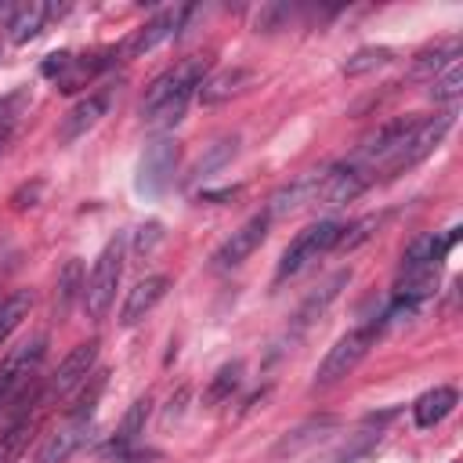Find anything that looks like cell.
Segmentation results:
<instances>
[{
    "mask_svg": "<svg viewBox=\"0 0 463 463\" xmlns=\"http://www.w3.org/2000/svg\"><path fill=\"white\" fill-rule=\"evenodd\" d=\"M69 65H72V54H69V51H58V54H47V61H43L40 69H43V76H51V80H61Z\"/></svg>",
    "mask_w": 463,
    "mask_h": 463,
    "instance_id": "29",
    "label": "cell"
},
{
    "mask_svg": "<svg viewBox=\"0 0 463 463\" xmlns=\"http://www.w3.org/2000/svg\"><path fill=\"white\" fill-rule=\"evenodd\" d=\"M394 61V51L391 47H362L354 51L347 61H344V72L347 76H362V72H373V69H383Z\"/></svg>",
    "mask_w": 463,
    "mask_h": 463,
    "instance_id": "25",
    "label": "cell"
},
{
    "mask_svg": "<svg viewBox=\"0 0 463 463\" xmlns=\"http://www.w3.org/2000/svg\"><path fill=\"white\" fill-rule=\"evenodd\" d=\"M239 376H242V362H228V365H221V369L213 373L210 387H206V402L217 405V402L232 398V391L239 387Z\"/></svg>",
    "mask_w": 463,
    "mask_h": 463,
    "instance_id": "26",
    "label": "cell"
},
{
    "mask_svg": "<svg viewBox=\"0 0 463 463\" xmlns=\"http://www.w3.org/2000/svg\"><path fill=\"white\" fill-rule=\"evenodd\" d=\"M29 307H33V297L25 289H18V293H11V297L0 300V344L22 326V318L29 315Z\"/></svg>",
    "mask_w": 463,
    "mask_h": 463,
    "instance_id": "24",
    "label": "cell"
},
{
    "mask_svg": "<svg viewBox=\"0 0 463 463\" xmlns=\"http://www.w3.org/2000/svg\"><path fill=\"white\" fill-rule=\"evenodd\" d=\"M119 279H123V235L105 242V250L98 253V260L83 282V307L90 318H105V311L116 300Z\"/></svg>",
    "mask_w": 463,
    "mask_h": 463,
    "instance_id": "2",
    "label": "cell"
},
{
    "mask_svg": "<svg viewBox=\"0 0 463 463\" xmlns=\"http://www.w3.org/2000/svg\"><path fill=\"white\" fill-rule=\"evenodd\" d=\"M452 409H456V391H452V387H434V391H427V394L416 398L412 420H416V427L430 430V427H438Z\"/></svg>",
    "mask_w": 463,
    "mask_h": 463,
    "instance_id": "19",
    "label": "cell"
},
{
    "mask_svg": "<svg viewBox=\"0 0 463 463\" xmlns=\"http://www.w3.org/2000/svg\"><path fill=\"white\" fill-rule=\"evenodd\" d=\"M250 80H253V72L250 69H224V72H213V76H206L203 83H199V101L203 105H221V101H228V98H235V94H242L246 87H250Z\"/></svg>",
    "mask_w": 463,
    "mask_h": 463,
    "instance_id": "16",
    "label": "cell"
},
{
    "mask_svg": "<svg viewBox=\"0 0 463 463\" xmlns=\"http://www.w3.org/2000/svg\"><path fill=\"white\" fill-rule=\"evenodd\" d=\"M235 145H239L235 137H224V141H217V145H213V148H210V152H206V156H203V159L192 166V174H199V177L213 174L217 166H224V163L235 156Z\"/></svg>",
    "mask_w": 463,
    "mask_h": 463,
    "instance_id": "28",
    "label": "cell"
},
{
    "mask_svg": "<svg viewBox=\"0 0 463 463\" xmlns=\"http://www.w3.org/2000/svg\"><path fill=\"white\" fill-rule=\"evenodd\" d=\"M463 94V65L459 61H452L441 76H434V87H430V98L434 101H449V105H456V98Z\"/></svg>",
    "mask_w": 463,
    "mask_h": 463,
    "instance_id": "27",
    "label": "cell"
},
{
    "mask_svg": "<svg viewBox=\"0 0 463 463\" xmlns=\"http://www.w3.org/2000/svg\"><path fill=\"white\" fill-rule=\"evenodd\" d=\"M105 109H109V98H105V94H87V98H80V101L61 116L58 141H61V145H72L76 137H83V134L105 116Z\"/></svg>",
    "mask_w": 463,
    "mask_h": 463,
    "instance_id": "14",
    "label": "cell"
},
{
    "mask_svg": "<svg viewBox=\"0 0 463 463\" xmlns=\"http://www.w3.org/2000/svg\"><path fill=\"white\" fill-rule=\"evenodd\" d=\"M145 416H148V398H137V402L127 409V416H123L119 430H116V434H112V441L105 445V452L123 456V452L137 441V434H141V427H145Z\"/></svg>",
    "mask_w": 463,
    "mask_h": 463,
    "instance_id": "22",
    "label": "cell"
},
{
    "mask_svg": "<svg viewBox=\"0 0 463 463\" xmlns=\"http://www.w3.org/2000/svg\"><path fill=\"white\" fill-rule=\"evenodd\" d=\"M340 228H344L340 221H318V224H307L304 232H297V239L286 246V253H282V260H279L275 279L282 282V279L304 271V268H307L311 260H318L326 250H333L336 239H340Z\"/></svg>",
    "mask_w": 463,
    "mask_h": 463,
    "instance_id": "4",
    "label": "cell"
},
{
    "mask_svg": "<svg viewBox=\"0 0 463 463\" xmlns=\"http://www.w3.org/2000/svg\"><path fill=\"white\" fill-rule=\"evenodd\" d=\"M184 14H188V7H166V11H159L156 18H148L145 25H137V29L119 43V58H141V54L156 51L159 43H166L170 36H177Z\"/></svg>",
    "mask_w": 463,
    "mask_h": 463,
    "instance_id": "9",
    "label": "cell"
},
{
    "mask_svg": "<svg viewBox=\"0 0 463 463\" xmlns=\"http://www.w3.org/2000/svg\"><path fill=\"white\" fill-rule=\"evenodd\" d=\"M4 141H7V127H0V148H4Z\"/></svg>",
    "mask_w": 463,
    "mask_h": 463,
    "instance_id": "30",
    "label": "cell"
},
{
    "mask_svg": "<svg viewBox=\"0 0 463 463\" xmlns=\"http://www.w3.org/2000/svg\"><path fill=\"white\" fill-rule=\"evenodd\" d=\"M459 51H463L459 36L438 40L434 47H427V51L416 54V61H412V76H416V80H434V76H441L452 61H459Z\"/></svg>",
    "mask_w": 463,
    "mask_h": 463,
    "instance_id": "17",
    "label": "cell"
},
{
    "mask_svg": "<svg viewBox=\"0 0 463 463\" xmlns=\"http://www.w3.org/2000/svg\"><path fill=\"white\" fill-rule=\"evenodd\" d=\"M43 351H47V336H33L18 347H11L0 362V405H7L36 373V365L43 362Z\"/></svg>",
    "mask_w": 463,
    "mask_h": 463,
    "instance_id": "7",
    "label": "cell"
},
{
    "mask_svg": "<svg viewBox=\"0 0 463 463\" xmlns=\"http://www.w3.org/2000/svg\"><path fill=\"white\" fill-rule=\"evenodd\" d=\"M166 293H170V275H148V279L134 282V289L127 293V300L119 307V326H137Z\"/></svg>",
    "mask_w": 463,
    "mask_h": 463,
    "instance_id": "13",
    "label": "cell"
},
{
    "mask_svg": "<svg viewBox=\"0 0 463 463\" xmlns=\"http://www.w3.org/2000/svg\"><path fill=\"white\" fill-rule=\"evenodd\" d=\"M87 434H90V420H72V416H65V420L43 438V445H40L36 456H33V463H65V459L87 441Z\"/></svg>",
    "mask_w": 463,
    "mask_h": 463,
    "instance_id": "12",
    "label": "cell"
},
{
    "mask_svg": "<svg viewBox=\"0 0 463 463\" xmlns=\"http://www.w3.org/2000/svg\"><path fill=\"white\" fill-rule=\"evenodd\" d=\"M452 119H456V109H445V112H438V116H423V119L416 123V130L402 141V148L391 156L387 174H402V170H412L416 163H423V159L441 145V137L449 134Z\"/></svg>",
    "mask_w": 463,
    "mask_h": 463,
    "instance_id": "5",
    "label": "cell"
},
{
    "mask_svg": "<svg viewBox=\"0 0 463 463\" xmlns=\"http://www.w3.org/2000/svg\"><path fill=\"white\" fill-rule=\"evenodd\" d=\"M98 340H83V344H76L65 358H61V365L54 369V376H51V383H47V394L51 398H61V394H69L72 387H80L90 373H94V362H98Z\"/></svg>",
    "mask_w": 463,
    "mask_h": 463,
    "instance_id": "11",
    "label": "cell"
},
{
    "mask_svg": "<svg viewBox=\"0 0 463 463\" xmlns=\"http://www.w3.org/2000/svg\"><path fill=\"white\" fill-rule=\"evenodd\" d=\"M347 282H351V268H347V271L329 275V279L318 286V293H311V297L304 300V307L297 311V326H300V329H304V326H311V322H315V318H318V315H322V311L340 297V289H344Z\"/></svg>",
    "mask_w": 463,
    "mask_h": 463,
    "instance_id": "20",
    "label": "cell"
},
{
    "mask_svg": "<svg viewBox=\"0 0 463 463\" xmlns=\"http://www.w3.org/2000/svg\"><path fill=\"white\" fill-rule=\"evenodd\" d=\"M376 333H380V326H376V322H369V326H358V329L344 333V336L326 351V358L318 362V369H315V387H329V383L344 380L347 373H354V365L369 354V347H373Z\"/></svg>",
    "mask_w": 463,
    "mask_h": 463,
    "instance_id": "3",
    "label": "cell"
},
{
    "mask_svg": "<svg viewBox=\"0 0 463 463\" xmlns=\"http://www.w3.org/2000/svg\"><path fill=\"white\" fill-rule=\"evenodd\" d=\"M318 195V174H307V177H297L293 184H286L282 192L271 195V206H268V217H286L307 203H315Z\"/></svg>",
    "mask_w": 463,
    "mask_h": 463,
    "instance_id": "18",
    "label": "cell"
},
{
    "mask_svg": "<svg viewBox=\"0 0 463 463\" xmlns=\"http://www.w3.org/2000/svg\"><path fill=\"white\" fill-rule=\"evenodd\" d=\"M83 264L72 257V260H65V268L58 271V286H54V311H58V318H65L69 311H72V304L76 300H83Z\"/></svg>",
    "mask_w": 463,
    "mask_h": 463,
    "instance_id": "21",
    "label": "cell"
},
{
    "mask_svg": "<svg viewBox=\"0 0 463 463\" xmlns=\"http://www.w3.org/2000/svg\"><path fill=\"white\" fill-rule=\"evenodd\" d=\"M365 184H369V166H362L358 159L336 163L326 174H318V195H315V203H322V206L351 203L354 195L365 192Z\"/></svg>",
    "mask_w": 463,
    "mask_h": 463,
    "instance_id": "8",
    "label": "cell"
},
{
    "mask_svg": "<svg viewBox=\"0 0 463 463\" xmlns=\"http://www.w3.org/2000/svg\"><path fill=\"white\" fill-rule=\"evenodd\" d=\"M29 438H33V416L14 420V423L0 434V463H18V456L25 452Z\"/></svg>",
    "mask_w": 463,
    "mask_h": 463,
    "instance_id": "23",
    "label": "cell"
},
{
    "mask_svg": "<svg viewBox=\"0 0 463 463\" xmlns=\"http://www.w3.org/2000/svg\"><path fill=\"white\" fill-rule=\"evenodd\" d=\"M268 224H271V217H268V210L264 213H253L239 232H232L224 242H221V250L213 253V268L217 271H228V268H239L264 239H268Z\"/></svg>",
    "mask_w": 463,
    "mask_h": 463,
    "instance_id": "10",
    "label": "cell"
},
{
    "mask_svg": "<svg viewBox=\"0 0 463 463\" xmlns=\"http://www.w3.org/2000/svg\"><path fill=\"white\" fill-rule=\"evenodd\" d=\"M206 69H210V58H199V54H195V58L174 61L163 76H156L152 87H148V94H145V101H141L145 123H148L152 130L174 127V123L184 116V109H188L192 94L199 90V83L206 80Z\"/></svg>",
    "mask_w": 463,
    "mask_h": 463,
    "instance_id": "1",
    "label": "cell"
},
{
    "mask_svg": "<svg viewBox=\"0 0 463 463\" xmlns=\"http://www.w3.org/2000/svg\"><path fill=\"white\" fill-rule=\"evenodd\" d=\"M177 141L174 137H156L152 145H145L141 163H137V192L141 195H163L174 184V170H177Z\"/></svg>",
    "mask_w": 463,
    "mask_h": 463,
    "instance_id": "6",
    "label": "cell"
},
{
    "mask_svg": "<svg viewBox=\"0 0 463 463\" xmlns=\"http://www.w3.org/2000/svg\"><path fill=\"white\" fill-rule=\"evenodd\" d=\"M47 14H51V7H47L43 0H25V4H14L11 18L4 22L7 40H11V43H29L33 36H40V29H43Z\"/></svg>",
    "mask_w": 463,
    "mask_h": 463,
    "instance_id": "15",
    "label": "cell"
}]
</instances>
